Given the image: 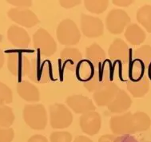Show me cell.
<instances>
[{
	"mask_svg": "<svg viewBox=\"0 0 151 142\" xmlns=\"http://www.w3.org/2000/svg\"><path fill=\"white\" fill-rule=\"evenodd\" d=\"M34 47L44 57L52 56L57 50V44L55 39L45 29L40 28L34 34Z\"/></svg>",
	"mask_w": 151,
	"mask_h": 142,
	"instance_id": "7",
	"label": "cell"
},
{
	"mask_svg": "<svg viewBox=\"0 0 151 142\" xmlns=\"http://www.w3.org/2000/svg\"><path fill=\"white\" fill-rule=\"evenodd\" d=\"M4 55H3V51H2V49H0V69L2 68L4 65Z\"/></svg>",
	"mask_w": 151,
	"mask_h": 142,
	"instance_id": "38",
	"label": "cell"
},
{
	"mask_svg": "<svg viewBox=\"0 0 151 142\" xmlns=\"http://www.w3.org/2000/svg\"><path fill=\"white\" fill-rule=\"evenodd\" d=\"M74 142H93V141L85 136H78L75 137Z\"/></svg>",
	"mask_w": 151,
	"mask_h": 142,
	"instance_id": "37",
	"label": "cell"
},
{
	"mask_svg": "<svg viewBox=\"0 0 151 142\" xmlns=\"http://www.w3.org/2000/svg\"><path fill=\"white\" fill-rule=\"evenodd\" d=\"M56 34L59 43L67 47L77 45L81 39V33L78 26L69 19H64L58 24Z\"/></svg>",
	"mask_w": 151,
	"mask_h": 142,
	"instance_id": "3",
	"label": "cell"
},
{
	"mask_svg": "<svg viewBox=\"0 0 151 142\" xmlns=\"http://www.w3.org/2000/svg\"><path fill=\"white\" fill-rule=\"evenodd\" d=\"M84 5L88 11L93 14H101L103 13L109 6V1L107 0H86L84 1Z\"/></svg>",
	"mask_w": 151,
	"mask_h": 142,
	"instance_id": "27",
	"label": "cell"
},
{
	"mask_svg": "<svg viewBox=\"0 0 151 142\" xmlns=\"http://www.w3.org/2000/svg\"><path fill=\"white\" fill-rule=\"evenodd\" d=\"M13 101V93L7 85L0 82V105L11 103Z\"/></svg>",
	"mask_w": 151,
	"mask_h": 142,
	"instance_id": "29",
	"label": "cell"
},
{
	"mask_svg": "<svg viewBox=\"0 0 151 142\" xmlns=\"http://www.w3.org/2000/svg\"><path fill=\"white\" fill-rule=\"evenodd\" d=\"M119 90L120 89L115 83L109 82L93 92V100L99 106L108 105L114 98Z\"/></svg>",
	"mask_w": 151,
	"mask_h": 142,
	"instance_id": "16",
	"label": "cell"
},
{
	"mask_svg": "<svg viewBox=\"0 0 151 142\" xmlns=\"http://www.w3.org/2000/svg\"><path fill=\"white\" fill-rule=\"evenodd\" d=\"M82 60L83 55L76 48L66 47L60 53V64L63 70L75 71Z\"/></svg>",
	"mask_w": 151,
	"mask_h": 142,
	"instance_id": "15",
	"label": "cell"
},
{
	"mask_svg": "<svg viewBox=\"0 0 151 142\" xmlns=\"http://www.w3.org/2000/svg\"><path fill=\"white\" fill-rule=\"evenodd\" d=\"M27 142H49L48 140L45 136L41 135V134H36L33 135L28 139Z\"/></svg>",
	"mask_w": 151,
	"mask_h": 142,
	"instance_id": "35",
	"label": "cell"
},
{
	"mask_svg": "<svg viewBox=\"0 0 151 142\" xmlns=\"http://www.w3.org/2000/svg\"><path fill=\"white\" fill-rule=\"evenodd\" d=\"M130 23V18L127 12L121 9L110 11L106 19V28L113 34H119Z\"/></svg>",
	"mask_w": 151,
	"mask_h": 142,
	"instance_id": "9",
	"label": "cell"
},
{
	"mask_svg": "<svg viewBox=\"0 0 151 142\" xmlns=\"http://www.w3.org/2000/svg\"><path fill=\"white\" fill-rule=\"evenodd\" d=\"M108 55L114 64H118L121 69H129L130 63V49L121 38H116L108 49Z\"/></svg>",
	"mask_w": 151,
	"mask_h": 142,
	"instance_id": "5",
	"label": "cell"
},
{
	"mask_svg": "<svg viewBox=\"0 0 151 142\" xmlns=\"http://www.w3.org/2000/svg\"><path fill=\"white\" fill-rule=\"evenodd\" d=\"M52 74L51 64L48 60H42L41 57H35L31 60V66L28 74L30 80L36 83H47Z\"/></svg>",
	"mask_w": 151,
	"mask_h": 142,
	"instance_id": "8",
	"label": "cell"
},
{
	"mask_svg": "<svg viewBox=\"0 0 151 142\" xmlns=\"http://www.w3.org/2000/svg\"><path fill=\"white\" fill-rule=\"evenodd\" d=\"M73 121V115L70 109L62 104H54L50 107V124L55 129L68 128Z\"/></svg>",
	"mask_w": 151,
	"mask_h": 142,
	"instance_id": "4",
	"label": "cell"
},
{
	"mask_svg": "<svg viewBox=\"0 0 151 142\" xmlns=\"http://www.w3.org/2000/svg\"><path fill=\"white\" fill-rule=\"evenodd\" d=\"M119 137L114 134H105L99 137V142H118Z\"/></svg>",
	"mask_w": 151,
	"mask_h": 142,
	"instance_id": "34",
	"label": "cell"
},
{
	"mask_svg": "<svg viewBox=\"0 0 151 142\" xmlns=\"http://www.w3.org/2000/svg\"><path fill=\"white\" fill-rule=\"evenodd\" d=\"M147 76H148V77L150 78V79H151V63L150 65L148 67V70H147Z\"/></svg>",
	"mask_w": 151,
	"mask_h": 142,
	"instance_id": "39",
	"label": "cell"
},
{
	"mask_svg": "<svg viewBox=\"0 0 151 142\" xmlns=\"http://www.w3.org/2000/svg\"><path fill=\"white\" fill-rule=\"evenodd\" d=\"M82 2L80 0H63V1H59L60 5L66 9L72 8L74 6L79 5Z\"/></svg>",
	"mask_w": 151,
	"mask_h": 142,
	"instance_id": "33",
	"label": "cell"
},
{
	"mask_svg": "<svg viewBox=\"0 0 151 142\" xmlns=\"http://www.w3.org/2000/svg\"><path fill=\"white\" fill-rule=\"evenodd\" d=\"M30 66L31 60L22 51H11L7 55V67L14 76H28Z\"/></svg>",
	"mask_w": 151,
	"mask_h": 142,
	"instance_id": "6",
	"label": "cell"
},
{
	"mask_svg": "<svg viewBox=\"0 0 151 142\" xmlns=\"http://www.w3.org/2000/svg\"><path fill=\"white\" fill-rule=\"evenodd\" d=\"M86 57L95 67H99L106 63V52L97 43H93L86 48Z\"/></svg>",
	"mask_w": 151,
	"mask_h": 142,
	"instance_id": "22",
	"label": "cell"
},
{
	"mask_svg": "<svg viewBox=\"0 0 151 142\" xmlns=\"http://www.w3.org/2000/svg\"><path fill=\"white\" fill-rule=\"evenodd\" d=\"M22 116L26 124L35 130H43L47 125V109L42 105H27Z\"/></svg>",
	"mask_w": 151,
	"mask_h": 142,
	"instance_id": "2",
	"label": "cell"
},
{
	"mask_svg": "<svg viewBox=\"0 0 151 142\" xmlns=\"http://www.w3.org/2000/svg\"><path fill=\"white\" fill-rule=\"evenodd\" d=\"M7 38L14 47L25 49L30 43V38L28 33L22 27L12 25L7 30Z\"/></svg>",
	"mask_w": 151,
	"mask_h": 142,
	"instance_id": "18",
	"label": "cell"
},
{
	"mask_svg": "<svg viewBox=\"0 0 151 142\" xmlns=\"http://www.w3.org/2000/svg\"><path fill=\"white\" fill-rule=\"evenodd\" d=\"M136 19L147 32L151 33V5H144L138 9Z\"/></svg>",
	"mask_w": 151,
	"mask_h": 142,
	"instance_id": "26",
	"label": "cell"
},
{
	"mask_svg": "<svg viewBox=\"0 0 151 142\" xmlns=\"http://www.w3.org/2000/svg\"><path fill=\"white\" fill-rule=\"evenodd\" d=\"M79 126L82 131L89 136L99 133L102 126V118L98 112L91 111L81 115Z\"/></svg>",
	"mask_w": 151,
	"mask_h": 142,
	"instance_id": "14",
	"label": "cell"
},
{
	"mask_svg": "<svg viewBox=\"0 0 151 142\" xmlns=\"http://www.w3.org/2000/svg\"><path fill=\"white\" fill-rule=\"evenodd\" d=\"M10 4L17 6V8L27 9L32 5V1H25V0H18V1H7Z\"/></svg>",
	"mask_w": 151,
	"mask_h": 142,
	"instance_id": "32",
	"label": "cell"
},
{
	"mask_svg": "<svg viewBox=\"0 0 151 142\" xmlns=\"http://www.w3.org/2000/svg\"><path fill=\"white\" fill-rule=\"evenodd\" d=\"M132 105V99L124 90H118V93L108 105V109L113 113H122L129 109Z\"/></svg>",
	"mask_w": 151,
	"mask_h": 142,
	"instance_id": "19",
	"label": "cell"
},
{
	"mask_svg": "<svg viewBox=\"0 0 151 142\" xmlns=\"http://www.w3.org/2000/svg\"><path fill=\"white\" fill-rule=\"evenodd\" d=\"M150 63V46L145 45L135 49L129 66V80H138L143 77Z\"/></svg>",
	"mask_w": 151,
	"mask_h": 142,
	"instance_id": "1",
	"label": "cell"
},
{
	"mask_svg": "<svg viewBox=\"0 0 151 142\" xmlns=\"http://www.w3.org/2000/svg\"><path fill=\"white\" fill-rule=\"evenodd\" d=\"M10 19L25 27H33L39 23V19L33 11L29 9L12 8L7 12Z\"/></svg>",
	"mask_w": 151,
	"mask_h": 142,
	"instance_id": "13",
	"label": "cell"
},
{
	"mask_svg": "<svg viewBox=\"0 0 151 142\" xmlns=\"http://www.w3.org/2000/svg\"><path fill=\"white\" fill-rule=\"evenodd\" d=\"M50 142H72V135L66 131L53 132L50 136Z\"/></svg>",
	"mask_w": 151,
	"mask_h": 142,
	"instance_id": "30",
	"label": "cell"
},
{
	"mask_svg": "<svg viewBox=\"0 0 151 142\" xmlns=\"http://www.w3.org/2000/svg\"><path fill=\"white\" fill-rule=\"evenodd\" d=\"M17 92L25 101L37 102L40 100V93L39 89L35 85L27 81H23L18 84Z\"/></svg>",
	"mask_w": 151,
	"mask_h": 142,
	"instance_id": "20",
	"label": "cell"
},
{
	"mask_svg": "<svg viewBox=\"0 0 151 142\" xmlns=\"http://www.w3.org/2000/svg\"><path fill=\"white\" fill-rule=\"evenodd\" d=\"M127 90L134 98H142L148 93L150 90V82L147 75L138 80H128Z\"/></svg>",
	"mask_w": 151,
	"mask_h": 142,
	"instance_id": "21",
	"label": "cell"
},
{
	"mask_svg": "<svg viewBox=\"0 0 151 142\" xmlns=\"http://www.w3.org/2000/svg\"><path fill=\"white\" fill-rule=\"evenodd\" d=\"M96 67L93 64L88 61L87 59L81 61L76 69V75L79 81H82L84 83L91 79V77L93 76L94 70Z\"/></svg>",
	"mask_w": 151,
	"mask_h": 142,
	"instance_id": "25",
	"label": "cell"
},
{
	"mask_svg": "<svg viewBox=\"0 0 151 142\" xmlns=\"http://www.w3.org/2000/svg\"><path fill=\"white\" fill-rule=\"evenodd\" d=\"M82 32L87 38L101 37L104 33L102 21L98 17L83 14L81 16Z\"/></svg>",
	"mask_w": 151,
	"mask_h": 142,
	"instance_id": "12",
	"label": "cell"
},
{
	"mask_svg": "<svg viewBox=\"0 0 151 142\" xmlns=\"http://www.w3.org/2000/svg\"><path fill=\"white\" fill-rule=\"evenodd\" d=\"M106 63L107 62L104 63L101 66L96 67L91 79L84 83V87L88 91L94 92L99 88L111 82L113 70L110 67V63L109 65H106Z\"/></svg>",
	"mask_w": 151,
	"mask_h": 142,
	"instance_id": "10",
	"label": "cell"
},
{
	"mask_svg": "<svg viewBox=\"0 0 151 142\" xmlns=\"http://www.w3.org/2000/svg\"><path fill=\"white\" fill-rule=\"evenodd\" d=\"M66 103L75 113L78 114H83L96 109L92 100L83 95L70 96L66 98Z\"/></svg>",
	"mask_w": 151,
	"mask_h": 142,
	"instance_id": "17",
	"label": "cell"
},
{
	"mask_svg": "<svg viewBox=\"0 0 151 142\" xmlns=\"http://www.w3.org/2000/svg\"><path fill=\"white\" fill-rule=\"evenodd\" d=\"M125 37L127 41L133 46H138L146 40L145 31L137 24H129L125 32Z\"/></svg>",
	"mask_w": 151,
	"mask_h": 142,
	"instance_id": "23",
	"label": "cell"
},
{
	"mask_svg": "<svg viewBox=\"0 0 151 142\" xmlns=\"http://www.w3.org/2000/svg\"><path fill=\"white\" fill-rule=\"evenodd\" d=\"M14 120V114L11 107L0 105V126L10 128Z\"/></svg>",
	"mask_w": 151,
	"mask_h": 142,
	"instance_id": "28",
	"label": "cell"
},
{
	"mask_svg": "<svg viewBox=\"0 0 151 142\" xmlns=\"http://www.w3.org/2000/svg\"><path fill=\"white\" fill-rule=\"evenodd\" d=\"M110 128L114 135L134 134L133 113L127 112L112 117L110 120Z\"/></svg>",
	"mask_w": 151,
	"mask_h": 142,
	"instance_id": "11",
	"label": "cell"
},
{
	"mask_svg": "<svg viewBox=\"0 0 151 142\" xmlns=\"http://www.w3.org/2000/svg\"><path fill=\"white\" fill-rule=\"evenodd\" d=\"M134 133H141L148 130L151 126V119L146 113L136 112L133 113Z\"/></svg>",
	"mask_w": 151,
	"mask_h": 142,
	"instance_id": "24",
	"label": "cell"
},
{
	"mask_svg": "<svg viewBox=\"0 0 151 142\" xmlns=\"http://www.w3.org/2000/svg\"><path fill=\"white\" fill-rule=\"evenodd\" d=\"M112 3L116 6H122V7H125V6H128L130 4H133L134 1H131V0H128V1H126V0H114L112 1Z\"/></svg>",
	"mask_w": 151,
	"mask_h": 142,
	"instance_id": "36",
	"label": "cell"
},
{
	"mask_svg": "<svg viewBox=\"0 0 151 142\" xmlns=\"http://www.w3.org/2000/svg\"><path fill=\"white\" fill-rule=\"evenodd\" d=\"M14 137V132L13 128L0 126V142H11Z\"/></svg>",
	"mask_w": 151,
	"mask_h": 142,
	"instance_id": "31",
	"label": "cell"
}]
</instances>
